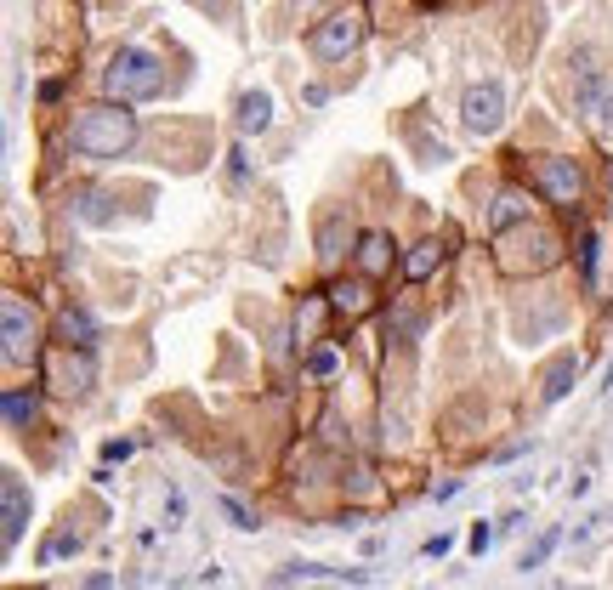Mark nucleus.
Instances as JSON below:
<instances>
[{
	"instance_id": "28",
	"label": "nucleus",
	"mask_w": 613,
	"mask_h": 590,
	"mask_svg": "<svg viewBox=\"0 0 613 590\" xmlns=\"http://www.w3.org/2000/svg\"><path fill=\"white\" fill-rule=\"evenodd\" d=\"M86 590H114V579H108V573H91V579H86Z\"/></svg>"
},
{
	"instance_id": "3",
	"label": "nucleus",
	"mask_w": 613,
	"mask_h": 590,
	"mask_svg": "<svg viewBox=\"0 0 613 590\" xmlns=\"http://www.w3.org/2000/svg\"><path fill=\"white\" fill-rule=\"evenodd\" d=\"M460 120H466L472 137H494V131L506 125V86H500V80H477V86H466V97H460Z\"/></svg>"
},
{
	"instance_id": "2",
	"label": "nucleus",
	"mask_w": 613,
	"mask_h": 590,
	"mask_svg": "<svg viewBox=\"0 0 613 590\" xmlns=\"http://www.w3.org/2000/svg\"><path fill=\"white\" fill-rule=\"evenodd\" d=\"M165 63H159L154 52H142V46H120V52L108 57V74H103V86H108V103H142V97H154L159 80H165Z\"/></svg>"
},
{
	"instance_id": "24",
	"label": "nucleus",
	"mask_w": 613,
	"mask_h": 590,
	"mask_svg": "<svg viewBox=\"0 0 613 590\" xmlns=\"http://www.w3.org/2000/svg\"><path fill=\"white\" fill-rule=\"evenodd\" d=\"M182 511H188V505H182V488H171V494H165V528H176V522H182Z\"/></svg>"
},
{
	"instance_id": "26",
	"label": "nucleus",
	"mask_w": 613,
	"mask_h": 590,
	"mask_svg": "<svg viewBox=\"0 0 613 590\" xmlns=\"http://www.w3.org/2000/svg\"><path fill=\"white\" fill-rule=\"evenodd\" d=\"M307 369H313V375H335V352H313V358H307Z\"/></svg>"
},
{
	"instance_id": "8",
	"label": "nucleus",
	"mask_w": 613,
	"mask_h": 590,
	"mask_svg": "<svg viewBox=\"0 0 613 590\" xmlns=\"http://www.w3.org/2000/svg\"><path fill=\"white\" fill-rule=\"evenodd\" d=\"M608 86H613V80L596 69V57L579 52V57H574V103L585 108V114H596V103H602V91H608Z\"/></svg>"
},
{
	"instance_id": "23",
	"label": "nucleus",
	"mask_w": 613,
	"mask_h": 590,
	"mask_svg": "<svg viewBox=\"0 0 613 590\" xmlns=\"http://www.w3.org/2000/svg\"><path fill=\"white\" fill-rule=\"evenodd\" d=\"M131 449H137V443H125V437L103 443V466H114V460H131Z\"/></svg>"
},
{
	"instance_id": "18",
	"label": "nucleus",
	"mask_w": 613,
	"mask_h": 590,
	"mask_svg": "<svg viewBox=\"0 0 613 590\" xmlns=\"http://www.w3.org/2000/svg\"><path fill=\"white\" fill-rule=\"evenodd\" d=\"M596 250H602L596 233H579V278H585V284H596Z\"/></svg>"
},
{
	"instance_id": "16",
	"label": "nucleus",
	"mask_w": 613,
	"mask_h": 590,
	"mask_svg": "<svg viewBox=\"0 0 613 590\" xmlns=\"http://www.w3.org/2000/svg\"><path fill=\"white\" fill-rule=\"evenodd\" d=\"M574 375H579V358H557V364H551V375H545V392H540V398L545 403L568 398V381H574Z\"/></svg>"
},
{
	"instance_id": "12",
	"label": "nucleus",
	"mask_w": 613,
	"mask_h": 590,
	"mask_svg": "<svg viewBox=\"0 0 613 590\" xmlns=\"http://www.w3.org/2000/svg\"><path fill=\"white\" fill-rule=\"evenodd\" d=\"M330 307L335 313H347V318L369 313V284L364 278H341V284H330Z\"/></svg>"
},
{
	"instance_id": "19",
	"label": "nucleus",
	"mask_w": 613,
	"mask_h": 590,
	"mask_svg": "<svg viewBox=\"0 0 613 590\" xmlns=\"http://www.w3.org/2000/svg\"><path fill=\"white\" fill-rule=\"evenodd\" d=\"M222 517H228V522H233V528H245V534H250V528H256V517H250L245 505L233 500V494H222Z\"/></svg>"
},
{
	"instance_id": "15",
	"label": "nucleus",
	"mask_w": 613,
	"mask_h": 590,
	"mask_svg": "<svg viewBox=\"0 0 613 590\" xmlns=\"http://www.w3.org/2000/svg\"><path fill=\"white\" fill-rule=\"evenodd\" d=\"M35 415H40V398H35V392H6V426H12V432L35 426Z\"/></svg>"
},
{
	"instance_id": "4",
	"label": "nucleus",
	"mask_w": 613,
	"mask_h": 590,
	"mask_svg": "<svg viewBox=\"0 0 613 590\" xmlns=\"http://www.w3.org/2000/svg\"><path fill=\"white\" fill-rule=\"evenodd\" d=\"M313 57H324V63H335V57H347V52H358L364 46V18L358 12H335V18H324L313 29Z\"/></svg>"
},
{
	"instance_id": "7",
	"label": "nucleus",
	"mask_w": 613,
	"mask_h": 590,
	"mask_svg": "<svg viewBox=\"0 0 613 590\" xmlns=\"http://www.w3.org/2000/svg\"><path fill=\"white\" fill-rule=\"evenodd\" d=\"M540 188L551 193V199H557V205H574L579 199V188H585V176H579V165L574 159H540Z\"/></svg>"
},
{
	"instance_id": "5",
	"label": "nucleus",
	"mask_w": 613,
	"mask_h": 590,
	"mask_svg": "<svg viewBox=\"0 0 613 590\" xmlns=\"http://www.w3.org/2000/svg\"><path fill=\"white\" fill-rule=\"evenodd\" d=\"M0 335H6V364H29L35 358V313L18 295L0 301Z\"/></svg>"
},
{
	"instance_id": "27",
	"label": "nucleus",
	"mask_w": 613,
	"mask_h": 590,
	"mask_svg": "<svg viewBox=\"0 0 613 590\" xmlns=\"http://www.w3.org/2000/svg\"><path fill=\"white\" fill-rule=\"evenodd\" d=\"M449 545H455V539H449V534H432V539H426V545H421V551H426V556H449Z\"/></svg>"
},
{
	"instance_id": "6",
	"label": "nucleus",
	"mask_w": 613,
	"mask_h": 590,
	"mask_svg": "<svg viewBox=\"0 0 613 590\" xmlns=\"http://www.w3.org/2000/svg\"><path fill=\"white\" fill-rule=\"evenodd\" d=\"M23 528H29V488H23L18 471H6L0 477V539H6V551H18Z\"/></svg>"
},
{
	"instance_id": "13",
	"label": "nucleus",
	"mask_w": 613,
	"mask_h": 590,
	"mask_svg": "<svg viewBox=\"0 0 613 590\" xmlns=\"http://www.w3.org/2000/svg\"><path fill=\"white\" fill-rule=\"evenodd\" d=\"M358 267H364V273H386V267H392V239H386V233H364V239H358Z\"/></svg>"
},
{
	"instance_id": "10",
	"label": "nucleus",
	"mask_w": 613,
	"mask_h": 590,
	"mask_svg": "<svg viewBox=\"0 0 613 590\" xmlns=\"http://www.w3.org/2000/svg\"><path fill=\"white\" fill-rule=\"evenodd\" d=\"M267 125H273V91H245V97H239V131H245V137H262Z\"/></svg>"
},
{
	"instance_id": "17",
	"label": "nucleus",
	"mask_w": 613,
	"mask_h": 590,
	"mask_svg": "<svg viewBox=\"0 0 613 590\" xmlns=\"http://www.w3.org/2000/svg\"><path fill=\"white\" fill-rule=\"evenodd\" d=\"M551 551H557V528L534 539V545H528V551H523V562H517V568H523V573H534V568H540V562H545V556H551Z\"/></svg>"
},
{
	"instance_id": "22",
	"label": "nucleus",
	"mask_w": 613,
	"mask_h": 590,
	"mask_svg": "<svg viewBox=\"0 0 613 590\" xmlns=\"http://www.w3.org/2000/svg\"><path fill=\"white\" fill-rule=\"evenodd\" d=\"M596 125H602V137H613V86L602 91V103H596Z\"/></svg>"
},
{
	"instance_id": "11",
	"label": "nucleus",
	"mask_w": 613,
	"mask_h": 590,
	"mask_svg": "<svg viewBox=\"0 0 613 590\" xmlns=\"http://www.w3.org/2000/svg\"><path fill=\"white\" fill-rule=\"evenodd\" d=\"M57 335H63V347H80L86 352L91 341H97V318L86 313V307H63V318H57Z\"/></svg>"
},
{
	"instance_id": "14",
	"label": "nucleus",
	"mask_w": 613,
	"mask_h": 590,
	"mask_svg": "<svg viewBox=\"0 0 613 590\" xmlns=\"http://www.w3.org/2000/svg\"><path fill=\"white\" fill-rule=\"evenodd\" d=\"M438 261H443V244H438V239H426V244H415V250H409V261H403V273H409L415 284H421V278H432V273H438Z\"/></svg>"
},
{
	"instance_id": "21",
	"label": "nucleus",
	"mask_w": 613,
	"mask_h": 590,
	"mask_svg": "<svg viewBox=\"0 0 613 590\" xmlns=\"http://www.w3.org/2000/svg\"><path fill=\"white\" fill-rule=\"evenodd\" d=\"M80 551V534H57L52 545H46V562H52V556H74Z\"/></svg>"
},
{
	"instance_id": "9",
	"label": "nucleus",
	"mask_w": 613,
	"mask_h": 590,
	"mask_svg": "<svg viewBox=\"0 0 613 590\" xmlns=\"http://www.w3.org/2000/svg\"><path fill=\"white\" fill-rule=\"evenodd\" d=\"M517 222H528V193L500 188V193H494V205H489V233L500 239V233H506V227H517Z\"/></svg>"
},
{
	"instance_id": "20",
	"label": "nucleus",
	"mask_w": 613,
	"mask_h": 590,
	"mask_svg": "<svg viewBox=\"0 0 613 590\" xmlns=\"http://www.w3.org/2000/svg\"><path fill=\"white\" fill-rule=\"evenodd\" d=\"M324 261H335L341 256V222H324V250H318Z\"/></svg>"
},
{
	"instance_id": "25",
	"label": "nucleus",
	"mask_w": 613,
	"mask_h": 590,
	"mask_svg": "<svg viewBox=\"0 0 613 590\" xmlns=\"http://www.w3.org/2000/svg\"><path fill=\"white\" fill-rule=\"evenodd\" d=\"M489 545H494V528H489V522H477V528H472V551L483 556Z\"/></svg>"
},
{
	"instance_id": "1",
	"label": "nucleus",
	"mask_w": 613,
	"mask_h": 590,
	"mask_svg": "<svg viewBox=\"0 0 613 590\" xmlns=\"http://www.w3.org/2000/svg\"><path fill=\"white\" fill-rule=\"evenodd\" d=\"M137 142V114L131 103H97L69 125V148L86 159H120Z\"/></svg>"
}]
</instances>
